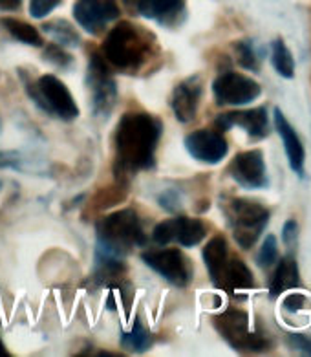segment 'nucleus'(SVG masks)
<instances>
[{"mask_svg":"<svg viewBox=\"0 0 311 357\" xmlns=\"http://www.w3.org/2000/svg\"><path fill=\"white\" fill-rule=\"evenodd\" d=\"M161 125L149 114H125L116 130V160L121 172H137L154 167V152Z\"/></svg>","mask_w":311,"mask_h":357,"instance_id":"obj_1","label":"nucleus"},{"mask_svg":"<svg viewBox=\"0 0 311 357\" xmlns=\"http://www.w3.org/2000/svg\"><path fill=\"white\" fill-rule=\"evenodd\" d=\"M99 255L101 259L121 260L132 248L145 245L146 236L136 211L123 209L105 216L98 224Z\"/></svg>","mask_w":311,"mask_h":357,"instance_id":"obj_2","label":"nucleus"},{"mask_svg":"<svg viewBox=\"0 0 311 357\" xmlns=\"http://www.w3.org/2000/svg\"><path fill=\"white\" fill-rule=\"evenodd\" d=\"M103 52H105V57L116 64L117 68L130 70L137 68L145 61L149 45L142 31H137L128 22H119L107 35Z\"/></svg>","mask_w":311,"mask_h":357,"instance_id":"obj_3","label":"nucleus"},{"mask_svg":"<svg viewBox=\"0 0 311 357\" xmlns=\"http://www.w3.org/2000/svg\"><path fill=\"white\" fill-rule=\"evenodd\" d=\"M227 220L236 244L242 250H249L266 229L269 222V209L258 202L236 198L229 202Z\"/></svg>","mask_w":311,"mask_h":357,"instance_id":"obj_4","label":"nucleus"},{"mask_svg":"<svg viewBox=\"0 0 311 357\" xmlns=\"http://www.w3.org/2000/svg\"><path fill=\"white\" fill-rule=\"evenodd\" d=\"M214 326L222 337L238 352H264L268 350L269 341L262 333L249 330L248 313L242 310H227L214 317Z\"/></svg>","mask_w":311,"mask_h":357,"instance_id":"obj_5","label":"nucleus"},{"mask_svg":"<svg viewBox=\"0 0 311 357\" xmlns=\"http://www.w3.org/2000/svg\"><path fill=\"white\" fill-rule=\"evenodd\" d=\"M26 89L35 103L46 112L55 114L57 118L66 119V121L79 116V107L73 101L72 93L55 75H43L35 86H29V83H26Z\"/></svg>","mask_w":311,"mask_h":357,"instance_id":"obj_6","label":"nucleus"},{"mask_svg":"<svg viewBox=\"0 0 311 357\" xmlns=\"http://www.w3.org/2000/svg\"><path fill=\"white\" fill-rule=\"evenodd\" d=\"M213 93L218 105L242 107V105L253 103L255 99H258V96L262 93V89L257 81H253L248 75L227 72L214 81Z\"/></svg>","mask_w":311,"mask_h":357,"instance_id":"obj_7","label":"nucleus"},{"mask_svg":"<svg viewBox=\"0 0 311 357\" xmlns=\"http://www.w3.org/2000/svg\"><path fill=\"white\" fill-rule=\"evenodd\" d=\"M143 262L178 288H185L192 279V266L180 250L146 251L143 253Z\"/></svg>","mask_w":311,"mask_h":357,"instance_id":"obj_8","label":"nucleus"},{"mask_svg":"<svg viewBox=\"0 0 311 357\" xmlns=\"http://www.w3.org/2000/svg\"><path fill=\"white\" fill-rule=\"evenodd\" d=\"M207 235L204 222L198 218H187V216H176L170 220L161 222L156 225L152 238L156 244L167 245L170 242H178L185 248H195Z\"/></svg>","mask_w":311,"mask_h":357,"instance_id":"obj_9","label":"nucleus"},{"mask_svg":"<svg viewBox=\"0 0 311 357\" xmlns=\"http://www.w3.org/2000/svg\"><path fill=\"white\" fill-rule=\"evenodd\" d=\"M88 89L93 98V112L107 116L116 103L117 90L107 64L98 54L92 55V61L88 64Z\"/></svg>","mask_w":311,"mask_h":357,"instance_id":"obj_10","label":"nucleus"},{"mask_svg":"<svg viewBox=\"0 0 311 357\" xmlns=\"http://www.w3.org/2000/svg\"><path fill=\"white\" fill-rule=\"evenodd\" d=\"M229 174L243 189H262L268 185V171L262 151L240 152L229 165Z\"/></svg>","mask_w":311,"mask_h":357,"instance_id":"obj_11","label":"nucleus"},{"mask_svg":"<svg viewBox=\"0 0 311 357\" xmlns=\"http://www.w3.org/2000/svg\"><path fill=\"white\" fill-rule=\"evenodd\" d=\"M73 17L90 33H99L110 20L119 17L116 0H77L73 6Z\"/></svg>","mask_w":311,"mask_h":357,"instance_id":"obj_12","label":"nucleus"},{"mask_svg":"<svg viewBox=\"0 0 311 357\" xmlns=\"http://www.w3.org/2000/svg\"><path fill=\"white\" fill-rule=\"evenodd\" d=\"M185 147L195 160L202 163H220L229 151L225 137L216 130H196L185 137Z\"/></svg>","mask_w":311,"mask_h":357,"instance_id":"obj_13","label":"nucleus"},{"mask_svg":"<svg viewBox=\"0 0 311 357\" xmlns=\"http://www.w3.org/2000/svg\"><path fill=\"white\" fill-rule=\"evenodd\" d=\"M214 125L220 130H229L233 127H242L251 137H264L269 130L268 110L264 107L243 110V112H225L220 114Z\"/></svg>","mask_w":311,"mask_h":357,"instance_id":"obj_14","label":"nucleus"},{"mask_svg":"<svg viewBox=\"0 0 311 357\" xmlns=\"http://www.w3.org/2000/svg\"><path fill=\"white\" fill-rule=\"evenodd\" d=\"M199 98H202V81L198 77L187 79L178 84L172 93V101H170L176 119L181 123L192 121L196 110H198Z\"/></svg>","mask_w":311,"mask_h":357,"instance_id":"obj_15","label":"nucleus"},{"mask_svg":"<svg viewBox=\"0 0 311 357\" xmlns=\"http://www.w3.org/2000/svg\"><path fill=\"white\" fill-rule=\"evenodd\" d=\"M275 127H277V132L282 137L287 162H289L293 171L301 176L302 172H304V156H306V151H304L302 139L298 137V134L295 132V128L291 127V123L284 118V114L280 112V108H275Z\"/></svg>","mask_w":311,"mask_h":357,"instance_id":"obj_16","label":"nucleus"},{"mask_svg":"<svg viewBox=\"0 0 311 357\" xmlns=\"http://www.w3.org/2000/svg\"><path fill=\"white\" fill-rule=\"evenodd\" d=\"M255 279L251 269L245 266L243 260L238 257H229L227 264H225L222 277H220L218 288L225 291H234V289H248L253 288Z\"/></svg>","mask_w":311,"mask_h":357,"instance_id":"obj_17","label":"nucleus"},{"mask_svg":"<svg viewBox=\"0 0 311 357\" xmlns=\"http://www.w3.org/2000/svg\"><path fill=\"white\" fill-rule=\"evenodd\" d=\"M302 280L298 275V266L293 257H286L277 264L275 273L269 282V297L277 298L278 295H282L284 291L293 288H301Z\"/></svg>","mask_w":311,"mask_h":357,"instance_id":"obj_18","label":"nucleus"},{"mask_svg":"<svg viewBox=\"0 0 311 357\" xmlns=\"http://www.w3.org/2000/svg\"><path fill=\"white\" fill-rule=\"evenodd\" d=\"M229 259V248L227 240L222 235L214 236L207 242V245L204 248V262L207 266V271L211 275V280L218 288L220 277H222V271H224L225 264H227Z\"/></svg>","mask_w":311,"mask_h":357,"instance_id":"obj_19","label":"nucleus"},{"mask_svg":"<svg viewBox=\"0 0 311 357\" xmlns=\"http://www.w3.org/2000/svg\"><path fill=\"white\" fill-rule=\"evenodd\" d=\"M0 24L4 26L13 39L20 40V43H24V45L29 46H43V39H40L39 31L35 30L33 26H29L28 22H22L19 19H11V17H4V19H0Z\"/></svg>","mask_w":311,"mask_h":357,"instance_id":"obj_20","label":"nucleus"},{"mask_svg":"<svg viewBox=\"0 0 311 357\" xmlns=\"http://www.w3.org/2000/svg\"><path fill=\"white\" fill-rule=\"evenodd\" d=\"M181 6H183V0H143L137 13H142L146 19L163 20L165 17L178 13Z\"/></svg>","mask_w":311,"mask_h":357,"instance_id":"obj_21","label":"nucleus"},{"mask_svg":"<svg viewBox=\"0 0 311 357\" xmlns=\"http://www.w3.org/2000/svg\"><path fill=\"white\" fill-rule=\"evenodd\" d=\"M271 61L275 70L278 72V75H282L286 79H291L295 75V61L291 57V52L287 50V46L284 45L282 39L273 40V54Z\"/></svg>","mask_w":311,"mask_h":357,"instance_id":"obj_22","label":"nucleus"},{"mask_svg":"<svg viewBox=\"0 0 311 357\" xmlns=\"http://www.w3.org/2000/svg\"><path fill=\"white\" fill-rule=\"evenodd\" d=\"M121 342L123 347L127 348V350H130V352H145L146 348H149V344H151V335H149V332L143 328V324L139 323V321H136L130 332L123 333Z\"/></svg>","mask_w":311,"mask_h":357,"instance_id":"obj_23","label":"nucleus"},{"mask_svg":"<svg viewBox=\"0 0 311 357\" xmlns=\"http://www.w3.org/2000/svg\"><path fill=\"white\" fill-rule=\"evenodd\" d=\"M44 31L52 35V37H54L57 43H61V45H79V35L75 33V30H73L66 20H54V22H48V24H44Z\"/></svg>","mask_w":311,"mask_h":357,"instance_id":"obj_24","label":"nucleus"},{"mask_svg":"<svg viewBox=\"0 0 311 357\" xmlns=\"http://www.w3.org/2000/svg\"><path fill=\"white\" fill-rule=\"evenodd\" d=\"M236 50V57H238V63L242 68H248L251 72H258V57L257 52H255L253 45L249 40H240L234 45Z\"/></svg>","mask_w":311,"mask_h":357,"instance_id":"obj_25","label":"nucleus"},{"mask_svg":"<svg viewBox=\"0 0 311 357\" xmlns=\"http://www.w3.org/2000/svg\"><path fill=\"white\" fill-rule=\"evenodd\" d=\"M277 257H278L277 238H275L273 235H268L266 236V240H264L262 248H260V251H258L257 255V264L260 266V268L268 269L277 262Z\"/></svg>","mask_w":311,"mask_h":357,"instance_id":"obj_26","label":"nucleus"},{"mask_svg":"<svg viewBox=\"0 0 311 357\" xmlns=\"http://www.w3.org/2000/svg\"><path fill=\"white\" fill-rule=\"evenodd\" d=\"M61 4V0H29V13L35 19H43Z\"/></svg>","mask_w":311,"mask_h":357,"instance_id":"obj_27","label":"nucleus"},{"mask_svg":"<svg viewBox=\"0 0 311 357\" xmlns=\"http://www.w3.org/2000/svg\"><path fill=\"white\" fill-rule=\"evenodd\" d=\"M286 342L293 352L302 354V356H311V339L304 337L302 333H289V335H286Z\"/></svg>","mask_w":311,"mask_h":357,"instance_id":"obj_28","label":"nucleus"},{"mask_svg":"<svg viewBox=\"0 0 311 357\" xmlns=\"http://www.w3.org/2000/svg\"><path fill=\"white\" fill-rule=\"evenodd\" d=\"M44 59L57 64V66H68L72 63V57L61 48H57V46H48V48L44 50Z\"/></svg>","mask_w":311,"mask_h":357,"instance_id":"obj_29","label":"nucleus"},{"mask_svg":"<svg viewBox=\"0 0 311 357\" xmlns=\"http://www.w3.org/2000/svg\"><path fill=\"white\" fill-rule=\"evenodd\" d=\"M306 304H308L306 295L291 294V295H287L286 301H284V310L289 313H297L301 312L302 308H306Z\"/></svg>","mask_w":311,"mask_h":357,"instance_id":"obj_30","label":"nucleus"},{"mask_svg":"<svg viewBox=\"0 0 311 357\" xmlns=\"http://www.w3.org/2000/svg\"><path fill=\"white\" fill-rule=\"evenodd\" d=\"M297 238H298V224L295 220H287L286 224H284V231H282L284 244L293 248V245L297 244Z\"/></svg>","mask_w":311,"mask_h":357,"instance_id":"obj_31","label":"nucleus"},{"mask_svg":"<svg viewBox=\"0 0 311 357\" xmlns=\"http://www.w3.org/2000/svg\"><path fill=\"white\" fill-rule=\"evenodd\" d=\"M22 0H0V10H17Z\"/></svg>","mask_w":311,"mask_h":357,"instance_id":"obj_32","label":"nucleus"},{"mask_svg":"<svg viewBox=\"0 0 311 357\" xmlns=\"http://www.w3.org/2000/svg\"><path fill=\"white\" fill-rule=\"evenodd\" d=\"M143 0H123V4L127 6L128 10L132 11H137L139 10V4H142Z\"/></svg>","mask_w":311,"mask_h":357,"instance_id":"obj_33","label":"nucleus"},{"mask_svg":"<svg viewBox=\"0 0 311 357\" xmlns=\"http://www.w3.org/2000/svg\"><path fill=\"white\" fill-rule=\"evenodd\" d=\"M0 357H10V352L6 350L4 342H2V341H0Z\"/></svg>","mask_w":311,"mask_h":357,"instance_id":"obj_34","label":"nucleus"}]
</instances>
